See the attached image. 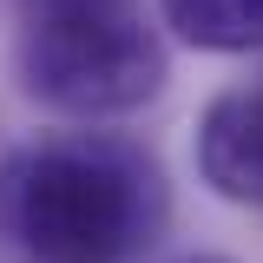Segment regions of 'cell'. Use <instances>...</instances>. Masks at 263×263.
<instances>
[{"instance_id": "277c9868", "label": "cell", "mask_w": 263, "mask_h": 263, "mask_svg": "<svg viewBox=\"0 0 263 263\" xmlns=\"http://www.w3.org/2000/svg\"><path fill=\"white\" fill-rule=\"evenodd\" d=\"M164 20L178 40L204 53H250L263 46V0H164Z\"/></svg>"}, {"instance_id": "8992f818", "label": "cell", "mask_w": 263, "mask_h": 263, "mask_svg": "<svg viewBox=\"0 0 263 263\" xmlns=\"http://www.w3.org/2000/svg\"><path fill=\"white\" fill-rule=\"evenodd\" d=\"M191 263H224V257H191Z\"/></svg>"}, {"instance_id": "6da1fadb", "label": "cell", "mask_w": 263, "mask_h": 263, "mask_svg": "<svg viewBox=\"0 0 263 263\" xmlns=\"http://www.w3.org/2000/svg\"><path fill=\"white\" fill-rule=\"evenodd\" d=\"M164 211V184L125 138L66 132L13 158L7 224L33 263H125Z\"/></svg>"}, {"instance_id": "7a4b0ae2", "label": "cell", "mask_w": 263, "mask_h": 263, "mask_svg": "<svg viewBox=\"0 0 263 263\" xmlns=\"http://www.w3.org/2000/svg\"><path fill=\"white\" fill-rule=\"evenodd\" d=\"M27 92L99 119V112H132L164 86V46L132 20L125 7H53L33 13L27 33Z\"/></svg>"}, {"instance_id": "3957f363", "label": "cell", "mask_w": 263, "mask_h": 263, "mask_svg": "<svg viewBox=\"0 0 263 263\" xmlns=\"http://www.w3.org/2000/svg\"><path fill=\"white\" fill-rule=\"evenodd\" d=\"M197 171L230 204H263V92H224L197 119Z\"/></svg>"}, {"instance_id": "5b68a950", "label": "cell", "mask_w": 263, "mask_h": 263, "mask_svg": "<svg viewBox=\"0 0 263 263\" xmlns=\"http://www.w3.org/2000/svg\"><path fill=\"white\" fill-rule=\"evenodd\" d=\"M53 7H125V0H40V13H53Z\"/></svg>"}]
</instances>
